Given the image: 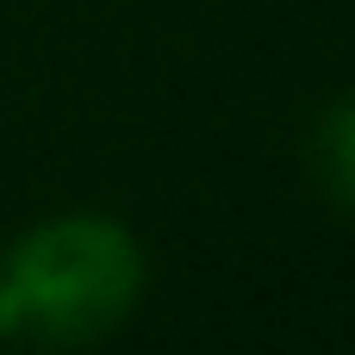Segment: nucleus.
Here are the masks:
<instances>
[{
  "label": "nucleus",
  "instance_id": "f257e3e1",
  "mask_svg": "<svg viewBox=\"0 0 355 355\" xmlns=\"http://www.w3.org/2000/svg\"><path fill=\"white\" fill-rule=\"evenodd\" d=\"M144 293V250L125 225L75 212L37 225L0 262V337L87 343L125 324Z\"/></svg>",
  "mask_w": 355,
  "mask_h": 355
},
{
  "label": "nucleus",
  "instance_id": "f03ea898",
  "mask_svg": "<svg viewBox=\"0 0 355 355\" xmlns=\"http://www.w3.org/2000/svg\"><path fill=\"white\" fill-rule=\"evenodd\" d=\"M318 175L343 206H355V100L318 119Z\"/></svg>",
  "mask_w": 355,
  "mask_h": 355
}]
</instances>
